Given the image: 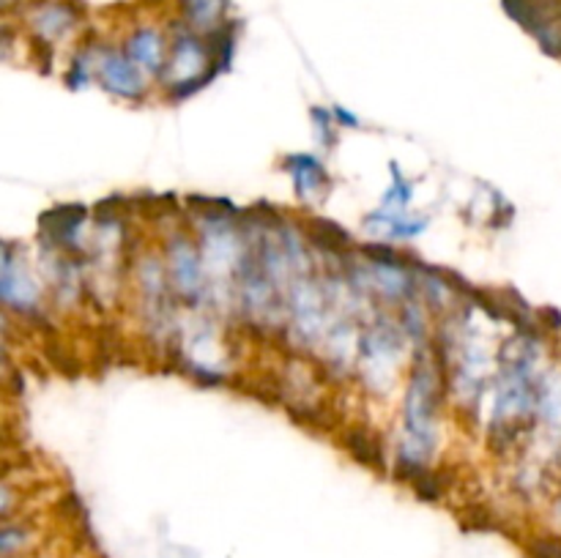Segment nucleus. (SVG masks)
<instances>
[{"instance_id": "f257e3e1", "label": "nucleus", "mask_w": 561, "mask_h": 558, "mask_svg": "<svg viewBox=\"0 0 561 558\" xmlns=\"http://www.w3.org/2000/svg\"><path fill=\"white\" fill-rule=\"evenodd\" d=\"M99 74H102L104 88L118 93V96L137 98L146 91V82H142L140 71H137V63L126 53L107 49V53L99 58Z\"/></svg>"}, {"instance_id": "f03ea898", "label": "nucleus", "mask_w": 561, "mask_h": 558, "mask_svg": "<svg viewBox=\"0 0 561 558\" xmlns=\"http://www.w3.org/2000/svg\"><path fill=\"white\" fill-rule=\"evenodd\" d=\"M77 20H80V11L66 0H42L31 11V27L38 42H55L58 36L69 33Z\"/></svg>"}, {"instance_id": "7ed1b4c3", "label": "nucleus", "mask_w": 561, "mask_h": 558, "mask_svg": "<svg viewBox=\"0 0 561 558\" xmlns=\"http://www.w3.org/2000/svg\"><path fill=\"white\" fill-rule=\"evenodd\" d=\"M126 55L148 71L164 69V42L153 27H140V31L131 33L129 42H126Z\"/></svg>"}, {"instance_id": "20e7f679", "label": "nucleus", "mask_w": 561, "mask_h": 558, "mask_svg": "<svg viewBox=\"0 0 561 558\" xmlns=\"http://www.w3.org/2000/svg\"><path fill=\"white\" fill-rule=\"evenodd\" d=\"M179 5L192 31H217L222 25L225 0H179Z\"/></svg>"}, {"instance_id": "39448f33", "label": "nucleus", "mask_w": 561, "mask_h": 558, "mask_svg": "<svg viewBox=\"0 0 561 558\" xmlns=\"http://www.w3.org/2000/svg\"><path fill=\"white\" fill-rule=\"evenodd\" d=\"M288 170L296 181V189H299V195L305 197L310 195V191L321 189V186L329 184L327 173H323V167L312 156H290Z\"/></svg>"}, {"instance_id": "423d86ee", "label": "nucleus", "mask_w": 561, "mask_h": 558, "mask_svg": "<svg viewBox=\"0 0 561 558\" xmlns=\"http://www.w3.org/2000/svg\"><path fill=\"white\" fill-rule=\"evenodd\" d=\"M173 271L175 277H179L181 293H192V290L197 288V282H201V279H197V257L186 244H181V249L175 252Z\"/></svg>"}, {"instance_id": "0eeeda50", "label": "nucleus", "mask_w": 561, "mask_h": 558, "mask_svg": "<svg viewBox=\"0 0 561 558\" xmlns=\"http://www.w3.org/2000/svg\"><path fill=\"white\" fill-rule=\"evenodd\" d=\"M310 235L316 244H321L323 249H329V252H340L345 244H348V239H345L343 230L332 222H323V219H316V222L310 224Z\"/></svg>"}, {"instance_id": "6e6552de", "label": "nucleus", "mask_w": 561, "mask_h": 558, "mask_svg": "<svg viewBox=\"0 0 561 558\" xmlns=\"http://www.w3.org/2000/svg\"><path fill=\"white\" fill-rule=\"evenodd\" d=\"M531 558H561V539H540L531 545Z\"/></svg>"}, {"instance_id": "1a4fd4ad", "label": "nucleus", "mask_w": 561, "mask_h": 558, "mask_svg": "<svg viewBox=\"0 0 561 558\" xmlns=\"http://www.w3.org/2000/svg\"><path fill=\"white\" fill-rule=\"evenodd\" d=\"M3 3H9V0H3Z\"/></svg>"}]
</instances>
